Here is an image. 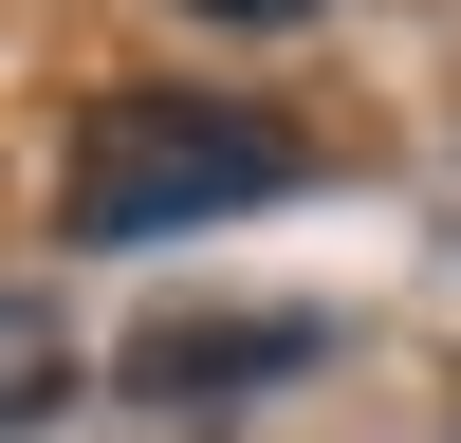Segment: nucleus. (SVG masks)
<instances>
[{
    "instance_id": "f257e3e1",
    "label": "nucleus",
    "mask_w": 461,
    "mask_h": 443,
    "mask_svg": "<svg viewBox=\"0 0 461 443\" xmlns=\"http://www.w3.org/2000/svg\"><path fill=\"white\" fill-rule=\"evenodd\" d=\"M295 185H314V130L258 93H93L74 167H56V222L74 240H185V222L295 203Z\"/></svg>"
},
{
    "instance_id": "7ed1b4c3",
    "label": "nucleus",
    "mask_w": 461,
    "mask_h": 443,
    "mask_svg": "<svg viewBox=\"0 0 461 443\" xmlns=\"http://www.w3.org/2000/svg\"><path fill=\"white\" fill-rule=\"evenodd\" d=\"M56 388H74V332H56V295H37V277H0V425H37Z\"/></svg>"
},
{
    "instance_id": "20e7f679",
    "label": "nucleus",
    "mask_w": 461,
    "mask_h": 443,
    "mask_svg": "<svg viewBox=\"0 0 461 443\" xmlns=\"http://www.w3.org/2000/svg\"><path fill=\"white\" fill-rule=\"evenodd\" d=\"M185 19H221V37H277V19H314V0H185Z\"/></svg>"
},
{
    "instance_id": "f03ea898",
    "label": "nucleus",
    "mask_w": 461,
    "mask_h": 443,
    "mask_svg": "<svg viewBox=\"0 0 461 443\" xmlns=\"http://www.w3.org/2000/svg\"><path fill=\"white\" fill-rule=\"evenodd\" d=\"M314 351H332V314H148L130 406H240V388H295Z\"/></svg>"
}]
</instances>
